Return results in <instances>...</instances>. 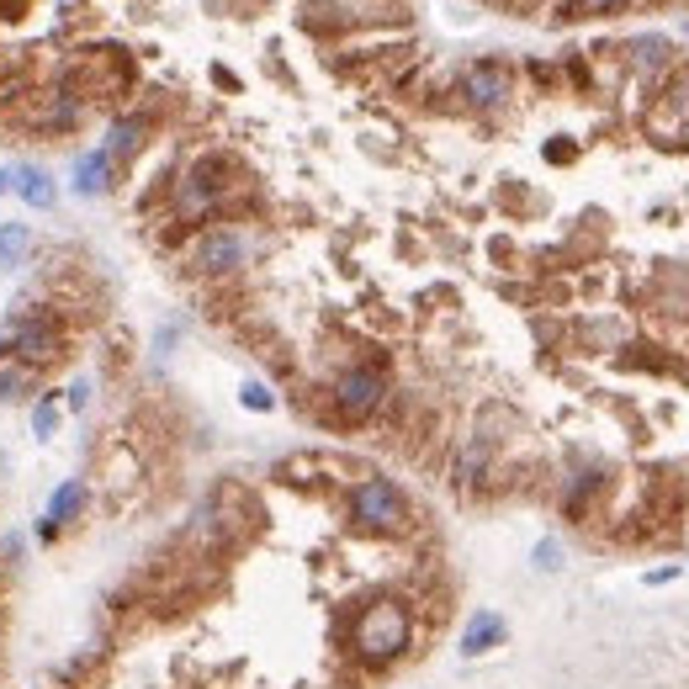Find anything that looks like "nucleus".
Here are the masks:
<instances>
[{"instance_id": "3", "label": "nucleus", "mask_w": 689, "mask_h": 689, "mask_svg": "<svg viewBox=\"0 0 689 689\" xmlns=\"http://www.w3.org/2000/svg\"><path fill=\"white\" fill-rule=\"evenodd\" d=\"M351 520L361 530H377V536H398L408 530V499L393 477H361L351 488Z\"/></svg>"}, {"instance_id": "17", "label": "nucleus", "mask_w": 689, "mask_h": 689, "mask_svg": "<svg viewBox=\"0 0 689 689\" xmlns=\"http://www.w3.org/2000/svg\"><path fill=\"white\" fill-rule=\"evenodd\" d=\"M239 398H244V408H255V414L276 408V398H271V387H265V382H244V387H239Z\"/></svg>"}, {"instance_id": "10", "label": "nucleus", "mask_w": 689, "mask_h": 689, "mask_svg": "<svg viewBox=\"0 0 689 689\" xmlns=\"http://www.w3.org/2000/svg\"><path fill=\"white\" fill-rule=\"evenodd\" d=\"M462 91H467L473 107H499L504 95H509V74H504L499 64H473L467 80H462Z\"/></svg>"}, {"instance_id": "16", "label": "nucleus", "mask_w": 689, "mask_h": 689, "mask_svg": "<svg viewBox=\"0 0 689 689\" xmlns=\"http://www.w3.org/2000/svg\"><path fill=\"white\" fill-rule=\"evenodd\" d=\"M59 414H64V404H59V393H43V398H38V408H32V429H38V435H53V429H59Z\"/></svg>"}, {"instance_id": "1", "label": "nucleus", "mask_w": 689, "mask_h": 689, "mask_svg": "<svg viewBox=\"0 0 689 689\" xmlns=\"http://www.w3.org/2000/svg\"><path fill=\"white\" fill-rule=\"evenodd\" d=\"M408 647H414V610H408V599H393V595L372 599L356 616V626H351V652L366 668H393Z\"/></svg>"}, {"instance_id": "11", "label": "nucleus", "mask_w": 689, "mask_h": 689, "mask_svg": "<svg viewBox=\"0 0 689 689\" xmlns=\"http://www.w3.org/2000/svg\"><path fill=\"white\" fill-rule=\"evenodd\" d=\"M11 191L22 196L27 207H38V213L53 207V175H48L43 165H17L11 170Z\"/></svg>"}, {"instance_id": "19", "label": "nucleus", "mask_w": 689, "mask_h": 689, "mask_svg": "<svg viewBox=\"0 0 689 689\" xmlns=\"http://www.w3.org/2000/svg\"><path fill=\"white\" fill-rule=\"evenodd\" d=\"M91 404V387H85V382H74L70 387V408H85Z\"/></svg>"}, {"instance_id": "6", "label": "nucleus", "mask_w": 689, "mask_h": 689, "mask_svg": "<svg viewBox=\"0 0 689 689\" xmlns=\"http://www.w3.org/2000/svg\"><path fill=\"white\" fill-rule=\"evenodd\" d=\"M387 398V382H382L377 366H351V372H340L334 382V408H340V419H372Z\"/></svg>"}, {"instance_id": "20", "label": "nucleus", "mask_w": 689, "mask_h": 689, "mask_svg": "<svg viewBox=\"0 0 689 689\" xmlns=\"http://www.w3.org/2000/svg\"><path fill=\"white\" fill-rule=\"evenodd\" d=\"M589 11H610V6H620V0H584Z\"/></svg>"}, {"instance_id": "18", "label": "nucleus", "mask_w": 689, "mask_h": 689, "mask_svg": "<svg viewBox=\"0 0 689 689\" xmlns=\"http://www.w3.org/2000/svg\"><path fill=\"white\" fill-rule=\"evenodd\" d=\"M530 563H536L541 573H557V568H563V547H557V541H536Z\"/></svg>"}, {"instance_id": "9", "label": "nucleus", "mask_w": 689, "mask_h": 689, "mask_svg": "<svg viewBox=\"0 0 689 689\" xmlns=\"http://www.w3.org/2000/svg\"><path fill=\"white\" fill-rule=\"evenodd\" d=\"M504 637H509L504 616H494V610H477V616L467 620V631H462V658H483V652H494Z\"/></svg>"}, {"instance_id": "4", "label": "nucleus", "mask_w": 689, "mask_h": 689, "mask_svg": "<svg viewBox=\"0 0 689 689\" xmlns=\"http://www.w3.org/2000/svg\"><path fill=\"white\" fill-rule=\"evenodd\" d=\"M229 160H196V165L175 181V217H191V223H202L207 213L223 207V196H229Z\"/></svg>"}, {"instance_id": "12", "label": "nucleus", "mask_w": 689, "mask_h": 689, "mask_svg": "<svg viewBox=\"0 0 689 689\" xmlns=\"http://www.w3.org/2000/svg\"><path fill=\"white\" fill-rule=\"evenodd\" d=\"M112 154H107V149H95V154H85V160H80V165H74V191H80V196H101V191L112 186Z\"/></svg>"}, {"instance_id": "14", "label": "nucleus", "mask_w": 689, "mask_h": 689, "mask_svg": "<svg viewBox=\"0 0 689 689\" xmlns=\"http://www.w3.org/2000/svg\"><path fill=\"white\" fill-rule=\"evenodd\" d=\"M143 133H149V122H143V118H122V122L107 128V143H101V149H107V154H112V165H118V160H128V154L143 143Z\"/></svg>"}, {"instance_id": "5", "label": "nucleus", "mask_w": 689, "mask_h": 689, "mask_svg": "<svg viewBox=\"0 0 689 689\" xmlns=\"http://www.w3.org/2000/svg\"><path fill=\"white\" fill-rule=\"evenodd\" d=\"M244 261H250V234L244 229H202L186 250V265L202 271V276H229Z\"/></svg>"}, {"instance_id": "15", "label": "nucleus", "mask_w": 689, "mask_h": 689, "mask_svg": "<svg viewBox=\"0 0 689 689\" xmlns=\"http://www.w3.org/2000/svg\"><path fill=\"white\" fill-rule=\"evenodd\" d=\"M80 509H85V483L80 477H70L53 499H48V515L43 520H53V525H70V520H80Z\"/></svg>"}, {"instance_id": "7", "label": "nucleus", "mask_w": 689, "mask_h": 689, "mask_svg": "<svg viewBox=\"0 0 689 689\" xmlns=\"http://www.w3.org/2000/svg\"><path fill=\"white\" fill-rule=\"evenodd\" d=\"M32 128H38V133H48V139L74 133V128H80V101H74L70 91L38 95V107H32Z\"/></svg>"}, {"instance_id": "21", "label": "nucleus", "mask_w": 689, "mask_h": 689, "mask_svg": "<svg viewBox=\"0 0 689 689\" xmlns=\"http://www.w3.org/2000/svg\"><path fill=\"white\" fill-rule=\"evenodd\" d=\"M6 191H11V175H6V170H0V196H6Z\"/></svg>"}, {"instance_id": "8", "label": "nucleus", "mask_w": 689, "mask_h": 689, "mask_svg": "<svg viewBox=\"0 0 689 689\" xmlns=\"http://www.w3.org/2000/svg\"><path fill=\"white\" fill-rule=\"evenodd\" d=\"M43 377H48V372L27 366V361L0 356V404H22V398H38Z\"/></svg>"}, {"instance_id": "2", "label": "nucleus", "mask_w": 689, "mask_h": 689, "mask_svg": "<svg viewBox=\"0 0 689 689\" xmlns=\"http://www.w3.org/2000/svg\"><path fill=\"white\" fill-rule=\"evenodd\" d=\"M0 356H17L27 366L48 372L59 356H70V330L59 324L53 308H17L0 318Z\"/></svg>"}, {"instance_id": "13", "label": "nucleus", "mask_w": 689, "mask_h": 689, "mask_svg": "<svg viewBox=\"0 0 689 689\" xmlns=\"http://www.w3.org/2000/svg\"><path fill=\"white\" fill-rule=\"evenodd\" d=\"M27 250H32V223H22V217L0 223V271H17L27 261Z\"/></svg>"}]
</instances>
